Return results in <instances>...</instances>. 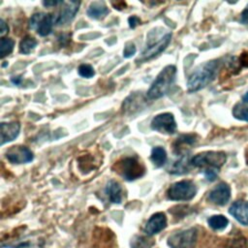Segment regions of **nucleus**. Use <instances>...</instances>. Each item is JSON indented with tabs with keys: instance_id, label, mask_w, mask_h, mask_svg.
Returning <instances> with one entry per match:
<instances>
[{
	"instance_id": "nucleus-1",
	"label": "nucleus",
	"mask_w": 248,
	"mask_h": 248,
	"mask_svg": "<svg viewBox=\"0 0 248 248\" xmlns=\"http://www.w3.org/2000/svg\"><path fill=\"white\" fill-rule=\"evenodd\" d=\"M217 69L218 61L216 60L208 61L201 65L189 77L187 81L188 90L190 92H195L206 86L214 79L217 73Z\"/></svg>"
},
{
	"instance_id": "nucleus-2",
	"label": "nucleus",
	"mask_w": 248,
	"mask_h": 248,
	"mask_svg": "<svg viewBox=\"0 0 248 248\" xmlns=\"http://www.w3.org/2000/svg\"><path fill=\"white\" fill-rule=\"evenodd\" d=\"M176 75V68L173 65L166 66L157 76L153 83L151 84L149 90L146 93V96L150 100L159 99L164 96L171 83L174 81Z\"/></svg>"
},
{
	"instance_id": "nucleus-3",
	"label": "nucleus",
	"mask_w": 248,
	"mask_h": 248,
	"mask_svg": "<svg viewBox=\"0 0 248 248\" xmlns=\"http://www.w3.org/2000/svg\"><path fill=\"white\" fill-rule=\"evenodd\" d=\"M115 171L121 174L126 180H135L145 172L144 166L137 157H125L115 162Z\"/></svg>"
},
{
	"instance_id": "nucleus-4",
	"label": "nucleus",
	"mask_w": 248,
	"mask_h": 248,
	"mask_svg": "<svg viewBox=\"0 0 248 248\" xmlns=\"http://www.w3.org/2000/svg\"><path fill=\"white\" fill-rule=\"evenodd\" d=\"M226 154L222 151H205L194 156L190 163L194 167L206 168L205 170H217L226 162Z\"/></svg>"
},
{
	"instance_id": "nucleus-5",
	"label": "nucleus",
	"mask_w": 248,
	"mask_h": 248,
	"mask_svg": "<svg viewBox=\"0 0 248 248\" xmlns=\"http://www.w3.org/2000/svg\"><path fill=\"white\" fill-rule=\"evenodd\" d=\"M197 188L190 180H182L173 183L168 190V198L171 201H189L195 197Z\"/></svg>"
},
{
	"instance_id": "nucleus-6",
	"label": "nucleus",
	"mask_w": 248,
	"mask_h": 248,
	"mask_svg": "<svg viewBox=\"0 0 248 248\" xmlns=\"http://www.w3.org/2000/svg\"><path fill=\"white\" fill-rule=\"evenodd\" d=\"M197 241L196 229H188L176 232L169 237L168 244L170 248H195Z\"/></svg>"
},
{
	"instance_id": "nucleus-7",
	"label": "nucleus",
	"mask_w": 248,
	"mask_h": 248,
	"mask_svg": "<svg viewBox=\"0 0 248 248\" xmlns=\"http://www.w3.org/2000/svg\"><path fill=\"white\" fill-rule=\"evenodd\" d=\"M54 23L53 16L45 13L34 14L29 20V27L41 36H47L51 33L52 25Z\"/></svg>"
},
{
	"instance_id": "nucleus-8",
	"label": "nucleus",
	"mask_w": 248,
	"mask_h": 248,
	"mask_svg": "<svg viewBox=\"0 0 248 248\" xmlns=\"http://www.w3.org/2000/svg\"><path fill=\"white\" fill-rule=\"evenodd\" d=\"M151 129L167 135L175 133L176 123L173 115L170 112H164L156 115L151 121Z\"/></svg>"
},
{
	"instance_id": "nucleus-9",
	"label": "nucleus",
	"mask_w": 248,
	"mask_h": 248,
	"mask_svg": "<svg viewBox=\"0 0 248 248\" xmlns=\"http://www.w3.org/2000/svg\"><path fill=\"white\" fill-rule=\"evenodd\" d=\"M6 158L13 164H25L33 160V153L26 146L16 145L6 152Z\"/></svg>"
},
{
	"instance_id": "nucleus-10",
	"label": "nucleus",
	"mask_w": 248,
	"mask_h": 248,
	"mask_svg": "<svg viewBox=\"0 0 248 248\" xmlns=\"http://www.w3.org/2000/svg\"><path fill=\"white\" fill-rule=\"evenodd\" d=\"M170 39H171V34L167 33L157 43L151 44L148 46H146V48L141 53L140 61H146V60L152 59L153 57L160 54L169 46Z\"/></svg>"
},
{
	"instance_id": "nucleus-11",
	"label": "nucleus",
	"mask_w": 248,
	"mask_h": 248,
	"mask_svg": "<svg viewBox=\"0 0 248 248\" xmlns=\"http://www.w3.org/2000/svg\"><path fill=\"white\" fill-rule=\"evenodd\" d=\"M231 198V188L230 186L225 183H219L214 189L209 192L208 200L217 204V205H225Z\"/></svg>"
},
{
	"instance_id": "nucleus-12",
	"label": "nucleus",
	"mask_w": 248,
	"mask_h": 248,
	"mask_svg": "<svg viewBox=\"0 0 248 248\" xmlns=\"http://www.w3.org/2000/svg\"><path fill=\"white\" fill-rule=\"evenodd\" d=\"M79 5H80V2L78 1L64 2L60 13L55 19V23L57 25H64L70 22L78 13Z\"/></svg>"
},
{
	"instance_id": "nucleus-13",
	"label": "nucleus",
	"mask_w": 248,
	"mask_h": 248,
	"mask_svg": "<svg viewBox=\"0 0 248 248\" xmlns=\"http://www.w3.org/2000/svg\"><path fill=\"white\" fill-rule=\"evenodd\" d=\"M167 227V217L163 212H158L153 214L149 220L147 221L146 225L144 226V232L147 235H153L158 233L162 230Z\"/></svg>"
},
{
	"instance_id": "nucleus-14",
	"label": "nucleus",
	"mask_w": 248,
	"mask_h": 248,
	"mask_svg": "<svg viewBox=\"0 0 248 248\" xmlns=\"http://www.w3.org/2000/svg\"><path fill=\"white\" fill-rule=\"evenodd\" d=\"M229 212L240 224L248 226V202H245V201L234 202L230 206Z\"/></svg>"
},
{
	"instance_id": "nucleus-15",
	"label": "nucleus",
	"mask_w": 248,
	"mask_h": 248,
	"mask_svg": "<svg viewBox=\"0 0 248 248\" xmlns=\"http://www.w3.org/2000/svg\"><path fill=\"white\" fill-rule=\"evenodd\" d=\"M1 144L14 140L19 134L20 125L18 122H9L1 123Z\"/></svg>"
},
{
	"instance_id": "nucleus-16",
	"label": "nucleus",
	"mask_w": 248,
	"mask_h": 248,
	"mask_svg": "<svg viewBox=\"0 0 248 248\" xmlns=\"http://www.w3.org/2000/svg\"><path fill=\"white\" fill-rule=\"evenodd\" d=\"M106 194L113 203H120L122 201V188L115 180H109L106 186Z\"/></svg>"
},
{
	"instance_id": "nucleus-17",
	"label": "nucleus",
	"mask_w": 248,
	"mask_h": 248,
	"mask_svg": "<svg viewBox=\"0 0 248 248\" xmlns=\"http://www.w3.org/2000/svg\"><path fill=\"white\" fill-rule=\"evenodd\" d=\"M108 13V7L105 5L104 2H93L87 9V15L91 18L100 19L105 17Z\"/></svg>"
},
{
	"instance_id": "nucleus-18",
	"label": "nucleus",
	"mask_w": 248,
	"mask_h": 248,
	"mask_svg": "<svg viewBox=\"0 0 248 248\" xmlns=\"http://www.w3.org/2000/svg\"><path fill=\"white\" fill-rule=\"evenodd\" d=\"M150 158L157 168L163 167L167 162V152L163 147L156 146L152 149Z\"/></svg>"
},
{
	"instance_id": "nucleus-19",
	"label": "nucleus",
	"mask_w": 248,
	"mask_h": 248,
	"mask_svg": "<svg viewBox=\"0 0 248 248\" xmlns=\"http://www.w3.org/2000/svg\"><path fill=\"white\" fill-rule=\"evenodd\" d=\"M36 46H37L36 39L30 36H26L19 43V51L23 54H28L31 51H33Z\"/></svg>"
},
{
	"instance_id": "nucleus-20",
	"label": "nucleus",
	"mask_w": 248,
	"mask_h": 248,
	"mask_svg": "<svg viewBox=\"0 0 248 248\" xmlns=\"http://www.w3.org/2000/svg\"><path fill=\"white\" fill-rule=\"evenodd\" d=\"M229 224L228 219L223 215H214L208 219V225L213 230H223Z\"/></svg>"
},
{
	"instance_id": "nucleus-21",
	"label": "nucleus",
	"mask_w": 248,
	"mask_h": 248,
	"mask_svg": "<svg viewBox=\"0 0 248 248\" xmlns=\"http://www.w3.org/2000/svg\"><path fill=\"white\" fill-rule=\"evenodd\" d=\"M14 41L10 38H2L0 40V56L1 58H4L5 56L9 55L14 48Z\"/></svg>"
},
{
	"instance_id": "nucleus-22",
	"label": "nucleus",
	"mask_w": 248,
	"mask_h": 248,
	"mask_svg": "<svg viewBox=\"0 0 248 248\" xmlns=\"http://www.w3.org/2000/svg\"><path fill=\"white\" fill-rule=\"evenodd\" d=\"M232 113L235 118L248 122V108L242 106L241 104H238L233 108Z\"/></svg>"
},
{
	"instance_id": "nucleus-23",
	"label": "nucleus",
	"mask_w": 248,
	"mask_h": 248,
	"mask_svg": "<svg viewBox=\"0 0 248 248\" xmlns=\"http://www.w3.org/2000/svg\"><path fill=\"white\" fill-rule=\"evenodd\" d=\"M78 75L82 78H92L94 75H95V72H94V69L91 65L89 64H81L79 67H78Z\"/></svg>"
},
{
	"instance_id": "nucleus-24",
	"label": "nucleus",
	"mask_w": 248,
	"mask_h": 248,
	"mask_svg": "<svg viewBox=\"0 0 248 248\" xmlns=\"http://www.w3.org/2000/svg\"><path fill=\"white\" fill-rule=\"evenodd\" d=\"M137 51V48L134 45V43L132 42H128L126 43L125 46H124V50H123V56L125 58H129V57H132Z\"/></svg>"
},
{
	"instance_id": "nucleus-25",
	"label": "nucleus",
	"mask_w": 248,
	"mask_h": 248,
	"mask_svg": "<svg viewBox=\"0 0 248 248\" xmlns=\"http://www.w3.org/2000/svg\"><path fill=\"white\" fill-rule=\"evenodd\" d=\"M217 174H218L217 170H204V175L206 179L209 181H213L217 177Z\"/></svg>"
},
{
	"instance_id": "nucleus-26",
	"label": "nucleus",
	"mask_w": 248,
	"mask_h": 248,
	"mask_svg": "<svg viewBox=\"0 0 248 248\" xmlns=\"http://www.w3.org/2000/svg\"><path fill=\"white\" fill-rule=\"evenodd\" d=\"M128 22H129V26L131 28H135L137 25H139L140 23V19L136 16H132L128 18Z\"/></svg>"
},
{
	"instance_id": "nucleus-27",
	"label": "nucleus",
	"mask_w": 248,
	"mask_h": 248,
	"mask_svg": "<svg viewBox=\"0 0 248 248\" xmlns=\"http://www.w3.org/2000/svg\"><path fill=\"white\" fill-rule=\"evenodd\" d=\"M9 27L3 19H0V36L3 37L6 33H8Z\"/></svg>"
},
{
	"instance_id": "nucleus-28",
	"label": "nucleus",
	"mask_w": 248,
	"mask_h": 248,
	"mask_svg": "<svg viewBox=\"0 0 248 248\" xmlns=\"http://www.w3.org/2000/svg\"><path fill=\"white\" fill-rule=\"evenodd\" d=\"M240 21L244 24H248V6L243 10L240 16Z\"/></svg>"
},
{
	"instance_id": "nucleus-29",
	"label": "nucleus",
	"mask_w": 248,
	"mask_h": 248,
	"mask_svg": "<svg viewBox=\"0 0 248 248\" xmlns=\"http://www.w3.org/2000/svg\"><path fill=\"white\" fill-rule=\"evenodd\" d=\"M63 1H44L43 5L46 7H54L58 4H62Z\"/></svg>"
},
{
	"instance_id": "nucleus-30",
	"label": "nucleus",
	"mask_w": 248,
	"mask_h": 248,
	"mask_svg": "<svg viewBox=\"0 0 248 248\" xmlns=\"http://www.w3.org/2000/svg\"><path fill=\"white\" fill-rule=\"evenodd\" d=\"M133 248H148V246L146 245V242L144 241V239L142 238V240H140V241H137L134 245Z\"/></svg>"
},
{
	"instance_id": "nucleus-31",
	"label": "nucleus",
	"mask_w": 248,
	"mask_h": 248,
	"mask_svg": "<svg viewBox=\"0 0 248 248\" xmlns=\"http://www.w3.org/2000/svg\"><path fill=\"white\" fill-rule=\"evenodd\" d=\"M20 80H21L20 77H14V78H12V82L15 83V84H19Z\"/></svg>"
},
{
	"instance_id": "nucleus-32",
	"label": "nucleus",
	"mask_w": 248,
	"mask_h": 248,
	"mask_svg": "<svg viewBox=\"0 0 248 248\" xmlns=\"http://www.w3.org/2000/svg\"><path fill=\"white\" fill-rule=\"evenodd\" d=\"M242 99H243L244 103H247V104H248V92H246V93L244 94V96L242 97Z\"/></svg>"
}]
</instances>
